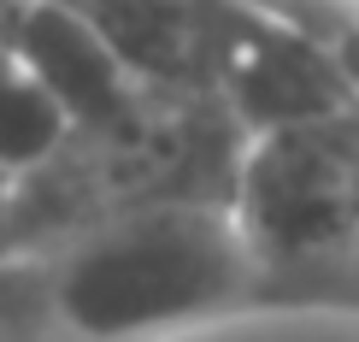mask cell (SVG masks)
Returning <instances> with one entry per match:
<instances>
[{"instance_id": "1", "label": "cell", "mask_w": 359, "mask_h": 342, "mask_svg": "<svg viewBox=\"0 0 359 342\" xmlns=\"http://www.w3.org/2000/svg\"><path fill=\"white\" fill-rule=\"evenodd\" d=\"M36 307L83 342H136L259 313L265 277L236 201H165L48 248L36 260Z\"/></svg>"}, {"instance_id": "2", "label": "cell", "mask_w": 359, "mask_h": 342, "mask_svg": "<svg viewBox=\"0 0 359 342\" xmlns=\"http://www.w3.org/2000/svg\"><path fill=\"white\" fill-rule=\"evenodd\" d=\"M248 124L224 95L147 88L124 112L71 124L18 177V254L36 277L48 248L88 225L165 201H230Z\"/></svg>"}, {"instance_id": "3", "label": "cell", "mask_w": 359, "mask_h": 342, "mask_svg": "<svg viewBox=\"0 0 359 342\" xmlns=\"http://www.w3.org/2000/svg\"><path fill=\"white\" fill-rule=\"evenodd\" d=\"M230 201L265 307H359V107L253 130Z\"/></svg>"}, {"instance_id": "4", "label": "cell", "mask_w": 359, "mask_h": 342, "mask_svg": "<svg viewBox=\"0 0 359 342\" xmlns=\"http://www.w3.org/2000/svg\"><path fill=\"white\" fill-rule=\"evenodd\" d=\"M88 24L118 48L136 77L154 88L224 95L283 24L253 0H71Z\"/></svg>"}, {"instance_id": "5", "label": "cell", "mask_w": 359, "mask_h": 342, "mask_svg": "<svg viewBox=\"0 0 359 342\" xmlns=\"http://www.w3.org/2000/svg\"><path fill=\"white\" fill-rule=\"evenodd\" d=\"M12 53L36 71V83L48 88L65 112V124H95V118L124 112L130 100H142L147 77L118 59V48L83 18L71 0H24L18 24H12Z\"/></svg>"}, {"instance_id": "6", "label": "cell", "mask_w": 359, "mask_h": 342, "mask_svg": "<svg viewBox=\"0 0 359 342\" xmlns=\"http://www.w3.org/2000/svg\"><path fill=\"white\" fill-rule=\"evenodd\" d=\"M36 307V277L18 254V171L0 166V324H24Z\"/></svg>"}]
</instances>
